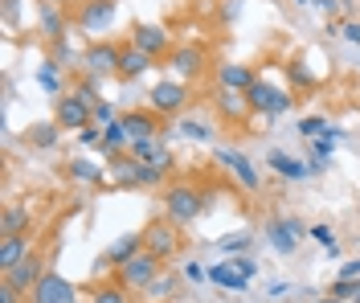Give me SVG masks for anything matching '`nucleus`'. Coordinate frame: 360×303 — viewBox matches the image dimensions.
I'll list each match as a JSON object with an SVG mask.
<instances>
[{
    "instance_id": "obj_1",
    "label": "nucleus",
    "mask_w": 360,
    "mask_h": 303,
    "mask_svg": "<svg viewBox=\"0 0 360 303\" xmlns=\"http://www.w3.org/2000/svg\"><path fill=\"white\" fill-rule=\"evenodd\" d=\"M160 266H164V258H160V254H152V250H139L131 262H123V266L115 271V279L123 283L127 291H148V287L156 283Z\"/></svg>"
},
{
    "instance_id": "obj_2",
    "label": "nucleus",
    "mask_w": 360,
    "mask_h": 303,
    "mask_svg": "<svg viewBox=\"0 0 360 303\" xmlns=\"http://www.w3.org/2000/svg\"><path fill=\"white\" fill-rule=\"evenodd\" d=\"M201 193L193 185H168L164 188V213L176 221V226H193L201 217Z\"/></svg>"
},
{
    "instance_id": "obj_3",
    "label": "nucleus",
    "mask_w": 360,
    "mask_h": 303,
    "mask_svg": "<svg viewBox=\"0 0 360 303\" xmlns=\"http://www.w3.org/2000/svg\"><path fill=\"white\" fill-rule=\"evenodd\" d=\"M148 107L160 111L164 119H176L188 107V82L184 78H160L152 86V94H148Z\"/></svg>"
},
{
    "instance_id": "obj_4",
    "label": "nucleus",
    "mask_w": 360,
    "mask_h": 303,
    "mask_svg": "<svg viewBox=\"0 0 360 303\" xmlns=\"http://www.w3.org/2000/svg\"><path fill=\"white\" fill-rule=\"evenodd\" d=\"M180 230H176V221L172 217H152L148 226H143V250H152V254H160L164 262L168 258H176L180 254Z\"/></svg>"
},
{
    "instance_id": "obj_5",
    "label": "nucleus",
    "mask_w": 360,
    "mask_h": 303,
    "mask_svg": "<svg viewBox=\"0 0 360 303\" xmlns=\"http://www.w3.org/2000/svg\"><path fill=\"white\" fill-rule=\"evenodd\" d=\"M246 103L254 107V115H287L295 107V94H287V91H278V86H270L266 78H258L254 86L246 91Z\"/></svg>"
},
{
    "instance_id": "obj_6",
    "label": "nucleus",
    "mask_w": 360,
    "mask_h": 303,
    "mask_svg": "<svg viewBox=\"0 0 360 303\" xmlns=\"http://www.w3.org/2000/svg\"><path fill=\"white\" fill-rule=\"evenodd\" d=\"M53 119L62 123V131H82V127H90L94 123V107L90 103H82L78 94H58L53 98Z\"/></svg>"
},
{
    "instance_id": "obj_7",
    "label": "nucleus",
    "mask_w": 360,
    "mask_h": 303,
    "mask_svg": "<svg viewBox=\"0 0 360 303\" xmlns=\"http://www.w3.org/2000/svg\"><path fill=\"white\" fill-rule=\"evenodd\" d=\"M115 13H119V0H82L74 13V25L82 33H103L115 25Z\"/></svg>"
},
{
    "instance_id": "obj_8",
    "label": "nucleus",
    "mask_w": 360,
    "mask_h": 303,
    "mask_svg": "<svg viewBox=\"0 0 360 303\" xmlns=\"http://www.w3.org/2000/svg\"><path fill=\"white\" fill-rule=\"evenodd\" d=\"M131 46L135 49H143V53H152V58H168L172 53V33L164 29V25H148V21H139V25H131Z\"/></svg>"
},
{
    "instance_id": "obj_9",
    "label": "nucleus",
    "mask_w": 360,
    "mask_h": 303,
    "mask_svg": "<svg viewBox=\"0 0 360 303\" xmlns=\"http://www.w3.org/2000/svg\"><path fill=\"white\" fill-rule=\"evenodd\" d=\"M164 62H168L184 82H188V78L197 82V78H205V70H209V53H205V46H193V41H188V46H176Z\"/></svg>"
},
{
    "instance_id": "obj_10",
    "label": "nucleus",
    "mask_w": 360,
    "mask_h": 303,
    "mask_svg": "<svg viewBox=\"0 0 360 303\" xmlns=\"http://www.w3.org/2000/svg\"><path fill=\"white\" fill-rule=\"evenodd\" d=\"M29 303H78V291H74V283L62 279L58 271H45L41 283L29 291Z\"/></svg>"
},
{
    "instance_id": "obj_11",
    "label": "nucleus",
    "mask_w": 360,
    "mask_h": 303,
    "mask_svg": "<svg viewBox=\"0 0 360 303\" xmlns=\"http://www.w3.org/2000/svg\"><path fill=\"white\" fill-rule=\"evenodd\" d=\"M119 123L127 127V136H131V140H152V136L164 131V115L152 111V107H131V111H123V115H119Z\"/></svg>"
},
{
    "instance_id": "obj_12",
    "label": "nucleus",
    "mask_w": 360,
    "mask_h": 303,
    "mask_svg": "<svg viewBox=\"0 0 360 303\" xmlns=\"http://www.w3.org/2000/svg\"><path fill=\"white\" fill-rule=\"evenodd\" d=\"M119 58H123V46H111V41H90L86 53H82V66L86 74H119Z\"/></svg>"
},
{
    "instance_id": "obj_13",
    "label": "nucleus",
    "mask_w": 360,
    "mask_h": 303,
    "mask_svg": "<svg viewBox=\"0 0 360 303\" xmlns=\"http://www.w3.org/2000/svg\"><path fill=\"white\" fill-rule=\"evenodd\" d=\"M41 275H45V258L37 254V250H29V254H25V262H17V266L4 275V279L13 283L17 291H25V295H29V291L41 283Z\"/></svg>"
},
{
    "instance_id": "obj_14",
    "label": "nucleus",
    "mask_w": 360,
    "mask_h": 303,
    "mask_svg": "<svg viewBox=\"0 0 360 303\" xmlns=\"http://www.w3.org/2000/svg\"><path fill=\"white\" fill-rule=\"evenodd\" d=\"M213 107H217V115H221L229 127H242V123L254 115V107L246 103V94L242 91H225V86L217 91V103H213Z\"/></svg>"
},
{
    "instance_id": "obj_15",
    "label": "nucleus",
    "mask_w": 360,
    "mask_h": 303,
    "mask_svg": "<svg viewBox=\"0 0 360 303\" xmlns=\"http://www.w3.org/2000/svg\"><path fill=\"white\" fill-rule=\"evenodd\" d=\"M299 233H303V226H299L295 217H274V221L266 226V242L278 250V254H295Z\"/></svg>"
},
{
    "instance_id": "obj_16",
    "label": "nucleus",
    "mask_w": 360,
    "mask_h": 303,
    "mask_svg": "<svg viewBox=\"0 0 360 303\" xmlns=\"http://www.w3.org/2000/svg\"><path fill=\"white\" fill-rule=\"evenodd\" d=\"M139 250H143V230H139V233H123V238H115L111 246H107V254L98 258V266L119 271V266H123V262H131Z\"/></svg>"
},
{
    "instance_id": "obj_17",
    "label": "nucleus",
    "mask_w": 360,
    "mask_h": 303,
    "mask_svg": "<svg viewBox=\"0 0 360 303\" xmlns=\"http://www.w3.org/2000/svg\"><path fill=\"white\" fill-rule=\"evenodd\" d=\"M156 66V58L152 53H143V49H135V46H123V58H119V82H135V78H143V74Z\"/></svg>"
},
{
    "instance_id": "obj_18",
    "label": "nucleus",
    "mask_w": 360,
    "mask_h": 303,
    "mask_svg": "<svg viewBox=\"0 0 360 303\" xmlns=\"http://www.w3.org/2000/svg\"><path fill=\"white\" fill-rule=\"evenodd\" d=\"M217 160H221L225 168L238 176V181H242V188H250V193L258 188V168H254V164H250L238 148H217Z\"/></svg>"
},
{
    "instance_id": "obj_19",
    "label": "nucleus",
    "mask_w": 360,
    "mask_h": 303,
    "mask_svg": "<svg viewBox=\"0 0 360 303\" xmlns=\"http://www.w3.org/2000/svg\"><path fill=\"white\" fill-rule=\"evenodd\" d=\"M29 254V238L25 233H0V271L8 275L17 262H25Z\"/></svg>"
},
{
    "instance_id": "obj_20",
    "label": "nucleus",
    "mask_w": 360,
    "mask_h": 303,
    "mask_svg": "<svg viewBox=\"0 0 360 303\" xmlns=\"http://www.w3.org/2000/svg\"><path fill=\"white\" fill-rule=\"evenodd\" d=\"M254 82H258L254 66H238V62H229V66L217 70V86H225V91H242V94H246Z\"/></svg>"
},
{
    "instance_id": "obj_21",
    "label": "nucleus",
    "mask_w": 360,
    "mask_h": 303,
    "mask_svg": "<svg viewBox=\"0 0 360 303\" xmlns=\"http://www.w3.org/2000/svg\"><path fill=\"white\" fill-rule=\"evenodd\" d=\"M283 74H287V82H291V94L295 91L307 94V91H315V86H319V78L307 70V62H303V58H291V62L283 66Z\"/></svg>"
},
{
    "instance_id": "obj_22",
    "label": "nucleus",
    "mask_w": 360,
    "mask_h": 303,
    "mask_svg": "<svg viewBox=\"0 0 360 303\" xmlns=\"http://www.w3.org/2000/svg\"><path fill=\"white\" fill-rule=\"evenodd\" d=\"M266 164L274 168V172H278V176H291V181H303V176L311 172V164H299L295 156H287V152H278V148H274V152L266 156Z\"/></svg>"
},
{
    "instance_id": "obj_23",
    "label": "nucleus",
    "mask_w": 360,
    "mask_h": 303,
    "mask_svg": "<svg viewBox=\"0 0 360 303\" xmlns=\"http://www.w3.org/2000/svg\"><path fill=\"white\" fill-rule=\"evenodd\" d=\"M41 33L49 37V41L66 37V13H62L58 4H41Z\"/></svg>"
},
{
    "instance_id": "obj_24",
    "label": "nucleus",
    "mask_w": 360,
    "mask_h": 303,
    "mask_svg": "<svg viewBox=\"0 0 360 303\" xmlns=\"http://www.w3.org/2000/svg\"><path fill=\"white\" fill-rule=\"evenodd\" d=\"M58 131H62V123H58V119H49V123H33V127H29V143H33V148H41V152H49V148L58 143Z\"/></svg>"
},
{
    "instance_id": "obj_25",
    "label": "nucleus",
    "mask_w": 360,
    "mask_h": 303,
    "mask_svg": "<svg viewBox=\"0 0 360 303\" xmlns=\"http://www.w3.org/2000/svg\"><path fill=\"white\" fill-rule=\"evenodd\" d=\"M123 143H131L127 127H123L119 119H115V123H107V127H103V143H98V152H103V156H115V152H119Z\"/></svg>"
},
{
    "instance_id": "obj_26",
    "label": "nucleus",
    "mask_w": 360,
    "mask_h": 303,
    "mask_svg": "<svg viewBox=\"0 0 360 303\" xmlns=\"http://www.w3.org/2000/svg\"><path fill=\"white\" fill-rule=\"evenodd\" d=\"M209 279L217 283V287H233V291H242V287H246V275H242V271H238V266H233V262H217V266H213V271H209Z\"/></svg>"
},
{
    "instance_id": "obj_27",
    "label": "nucleus",
    "mask_w": 360,
    "mask_h": 303,
    "mask_svg": "<svg viewBox=\"0 0 360 303\" xmlns=\"http://www.w3.org/2000/svg\"><path fill=\"white\" fill-rule=\"evenodd\" d=\"M90 303H131V295H127V287L119 279H111V283H98L94 287V299Z\"/></svg>"
},
{
    "instance_id": "obj_28",
    "label": "nucleus",
    "mask_w": 360,
    "mask_h": 303,
    "mask_svg": "<svg viewBox=\"0 0 360 303\" xmlns=\"http://www.w3.org/2000/svg\"><path fill=\"white\" fill-rule=\"evenodd\" d=\"M29 230V209L25 205H8L0 217V233H25Z\"/></svg>"
},
{
    "instance_id": "obj_29",
    "label": "nucleus",
    "mask_w": 360,
    "mask_h": 303,
    "mask_svg": "<svg viewBox=\"0 0 360 303\" xmlns=\"http://www.w3.org/2000/svg\"><path fill=\"white\" fill-rule=\"evenodd\" d=\"M74 181H86V185H98L103 181V168L98 164H90V160H70V168H66Z\"/></svg>"
},
{
    "instance_id": "obj_30",
    "label": "nucleus",
    "mask_w": 360,
    "mask_h": 303,
    "mask_svg": "<svg viewBox=\"0 0 360 303\" xmlns=\"http://www.w3.org/2000/svg\"><path fill=\"white\" fill-rule=\"evenodd\" d=\"M127 156H135V160H148V164H156L160 156H164V148H156V136H152V140H131V148H127Z\"/></svg>"
},
{
    "instance_id": "obj_31",
    "label": "nucleus",
    "mask_w": 360,
    "mask_h": 303,
    "mask_svg": "<svg viewBox=\"0 0 360 303\" xmlns=\"http://www.w3.org/2000/svg\"><path fill=\"white\" fill-rule=\"evenodd\" d=\"M74 94H78L82 103H90V107H94V103H103V98H98V74H82V78H78V86H74Z\"/></svg>"
},
{
    "instance_id": "obj_32",
    "label": "nucleus",
    "mask_w": 360,
    "mask_h": 303,
    "mask_svg": "<svg viewBox=\"0 0 360 303\" xmlns=\"http://www.w3.org/2000/svg\"><path fill=\"white\" fill-rule=\"evenodd\" d=\"M180 136H188V140H213V127L201 123V119H184L180 123Z\"/></svg>"
},
{
    "instance_id": "obj_33",
    "label": "nucleus",
    "mask_w": 360,
    "mask_h": 303,
    "mask_svg": "<svg viewBox=\"0 0 360 303\" xmlns=\"http://www.w3.org/2000/svg\"><path fill=\"white\" fill-rule=\"evenodd\" d=\"M53 70H58V62L49 58V62L41 66V74H37V82H41V86H45L49 94H62V82H58V74H53Z\"/></svg>"
},
{
    "instance_id": "obj_34",
    "label": "nucleus",
    "mask_w": 360,
    "mask_h": 303,
    "mask_svg": "<svg viewBox=\"0 0 360 303\" xmlns=\"http://www.w3.org/2000/svg\"><path fill=\"white\" fill-rule=\"evenodd\" d=\"M332 295L336 299H360V279H336L332 283Z\"/></svg>"
},
{
    "instance_id": "obj_35",
    "label": "nucleus",
    "mask_w": 360,
    "mask_h": 303,
    "mask_svg": "<svg viewBox=\"0 0 360 303\" xmlns=\"http://www.w3.org/2000/svg\"><path fill=\"white\" fill-rule=\"evenodd\" d=\"M299 131H303L307 140H311V136H319V131H328V136H336V131L328 127V119H323V115H311V119H303V123H299Z\"/></svg>"
},
{
    "instance_id": "obj_36",
    "label": "nucleus",
    "mask_w": 360,
    "mask_h": 303,
    "mask_svg": "<svg viewBox=\"0 0 360 303\" xmlns=\"http://www.w3.org/2000/svg\"><path fill=\"white\" fill-rule=\"evenodd\" d=\"M307 233H311V238L319 242V246H328V250L336 254V238H332V226H323V221H319V226H311Z\"/></svg>"
},
{
    "instance_id": "obj_37",
    "label": "nucleus",
    "mask_w": 360,
    "mask_h": 303,
    "mask_svg": "<svg viewBox=\"0 0 360 303\" xmlns=\"http://www.w3.org/2000/svg\"><path fill=\"white\" fill-rule=\"evenodd\" d=\"M217 246H221L225 254H238V250H246V246H250V233H233V238H221Z\"/></svg>"
},
{
    "instance_id": "obj_38",
    "label": "nucleus",
    "mask_w": 360,
    "mask_h": 303,
    "mask_svg": "<svg viewBox=\"0 0 360 303\" xmlns=\"http://www.w3.org/2000/svg\"><path fill=\"white\" fill-rule=\"evenodd\" d=\"M0 17H4V25H8V29H17V21H21V4H17V0H4Z\"/></svg>"
},
{
    "instance_id": "obj_39",
    "label": "nucleus",
    "mask_w": 360,
    "mask_h": 303,
    "mask_svg": "<svg viewBox=\"0 0 360 303\" xmlns=\"http://www.w3.org/2000/svg\"><path fill=\"white\" fill-rule=\"evenodd\" d=\"M94 123H98V127L115 123V107H111V103H94Z\"/></svg>"
},
{
    "instance_id": "obj_40",
    "label": "nucleus",
    "mask_w": 360,
    "mask_h": 303,
    "mask_svg": "<svg viewBox=\"0 0 360 303\" xmlns=\"http://www.w3.org/2000/svg\"><path fill=\"white\" fill-rule=\"evenodd\" d=\"M21 295L25 291H17L8 279H0V303H21Z\"/></svg>"
},
{
    "instance_id": "obj_41",
    "label": "nucleus",
    "mask_w": 360,
    "mask_h": 303,
    "mask_svg": "<svg viewBox=\"0 0 360 303\" xmlns=\"http://www.w3.org/2000/svg\"><path fill=\"white\" fill-rule=\"evenodd\" d=\"M233 266H238V271H242V275H246V279H254V271H258V266H254V258H233Z\"/></svg>"
},
{
    "instance_id": "obj_42",
    "label": "nucleus",
    "mask_w": 360,
    "mask_h": 303,
    "mask_svg": "<svg viewBox=\"0 0 360 303\" xmlns=\"http://www.w3.org/2000/svg\"><path fill=\"white\" fill-rule=\"evenodd\" d=\"M148 291H152V295H172V279H156Z\"/></svg>"
},
{
    "instance_id": "obj_43",
    "label": "nucleus",
    "mask_w": 360,
    "mask_h": 303,
    "mask_svg": "<svg viewBox=\"0 0 360 303\" xmlns=\"http://www.w3.org/2000/svg\"><path fill=\"white\" fill-rule=\"evenodd\" d=\"M344 37H348L352 46H360V21H348V25H344Z\"/></svg>"
},
{
    "instance_id": "obj_44",
    "label": "nucleus",
    "mask_w": 360,
    "mask_h": 303,
    "mask_svg": "<svg viewBox=\"0 0 360 303\" xmlns=\"http://www.w3.org/2000/svg\"><path fill=\"white\" fill-rule=\"evenodd\" d=\"M184 279H188V283H201V279H205V271L197 266V262H188V266H184Z\"/></svg>"
},
{
    "instance_id": "obj_45",
    "label": "nucleus",
    "mask_w": 360,
    "mask_h": 303,
    "mask_svg": "<svg viewBox=\"0 0 360 303\" xmlns=\"http://www.w3.org/2000/svg\"><path fill=\"white\" fill-rule=\"evenodd\" d=\"M340 279H360V262H344V271H340Z\"/></svg>"
},
{
    "instance_id": "obj_46",
    "label": "nucleus",
    "mask_w": 360,
    "mask_h": 303,
    "mask_svg": "<svg viewBox=\"0 0 360 303\" xmlns=\"http://www.w3.org/2000/svg\"><path fill=\"white\" fill-rule=\"evenodd\" d=\"M319 8H323V13H336V0H319Z\"/></svg>"
},
{
    "instance_id": "obj_47",
    "label": "nucleus",
    "mask_w": 360,
    "mask_h": 303,
    "mask_svg": "<svg viewBox=\"0 0 360 303\" xmlns=\"http://www.w3.org/2000/svg\"><path fill=\"white\" fill-rule=\"evenodd\" d=\"M41 4H58V8H66V0H41Z\"/></svg>"
},
{
    "instance_id": "obj_48",
    "label": "nucleus",
    "mask_w": 360,
    "mask_h": 303,
    "mask_svg": "<svg viewBox=\"0 0 360 303\" xmlns=\"http://www.w3.org/2000/svg\"><path fill=\"white\" fill-rule=\"evenodd\" d=\"M319 303H344V299H336V295H332V299H319Z\"/></svg>"
},
{
    "instance_id": "obj_49",
    "label": "nucleus",
    "mask_w": 360,
    "mask_h": 303,
    "mask_svg": "<svg viewBox=\"0 0 360 303\" xmlns=\"http://www.w3.org/2000/svg\"><path fill=\"white\" fill-rule=\"evenodd\" d=\"M295 4H311V0H295Z\"/></svg>"
}]
</instances>
